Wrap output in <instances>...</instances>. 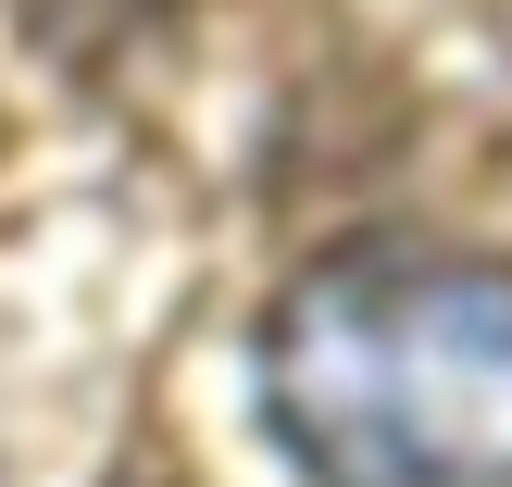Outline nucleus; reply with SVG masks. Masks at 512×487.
<instances>
[{
  "instance_id": "1",
  "label": "nucleus",
  "mask_w": 512,
  "mask_h": 487,
  "mask_svg": "<svg viewBox=\"0 0 512 487\" xmlns=\"http://www.w3.org/2000/svg\"><path fill=\"white\" fill-rule=\"evenodd\" d=\"M263 413L313 487H512V275L338 250L263 325Z\"/></svg>"
}]
</instances>
